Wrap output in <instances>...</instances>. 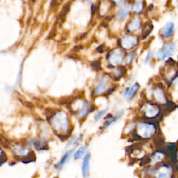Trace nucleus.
I'll list each match as a JSON object with an SVG mask.
<instances>
[{
  "label": "nucleus",
  "instance_id": "nucleus-1",
  "mask_svg": "<svg viewBox=\"0 0 178 178\" xmlns=\"http://www.w3.org/2000/svg\"><path fill=\"white\" fill-rule=\"evenodd\" d=\"M157 125L153 122H141L136 127V135L141 139H148L155 135Z\"/></svg>",
  "mask_w": 178,
  "mask_h": 178
},
{
  "label": "nucleus",
  "instance_id": "nucleus-2",
  "mask_svg": "<svg viewBox=\"0 0 178 178\" xmlns=\"http://www.w3.org/2000/svg\"><path fill=\"white\" fill-rule=\"evenodd\" d=\"M142 112L143 113L144 116L147 118L153 119L157 118L160 114V108L158 106L155 105L152 103L147 102L142 107Z\"/></svg>",
  "mask_w": 178,
  "mask_h": 178
},
{
  "label": "nucleus",
  "instance_id": "nucleus-3",
  "mask_svg": "<svg viewBox=\"0 0 178 178\" xmlns=\"http://www.w3.org/2000/svg\"><path fill=\"white\" fill-rule=\"evenodd\" d=\"M138 38L135 36L126 35L122 38L121 45L125 50L133 49L138 43Z\"/></svg>",
  "mask_w": 178,
  "mask_h": 178
},
{
  "label": "nucleus",
  "instance_id": "nucleus-4",
  "mask_svg": "<svg viewBox=\"0 0 178 178\" xmlns=\"http://www.w3.org/2000/svg\"><path fill=\"white\" fill-rule=\"evenodd\" d=\"M175 49V45L174 43H169L165 46L161 47L157 53V57L159 60H164L166 58L173 54Z\"/></svg>",
  "mask_w": 178,
  "mask_h": 178
},
{
  "label": "nucleus",
  "instance_id": "nucleus-5",
  "mask_svg": "<svg viewBox=\"0 0 178 178\" xmlns=\"http://www.w3.org/2000/svg\"><path fill=\"white\" fill-rule=\"evenodd\" d=\"M131 6L128 4H125L119 8L118 11H117L116 13V18L119 20H123L125 18H127V16L129 14L131 10Z\"/></svg>",
  "mask_w": 178,
  "mask_h": 178
},
{
  "label": "nucleus",
  "instance_id": "nucleus-6",
  "mask_svg": "<svg viewBox=\"0 0 178 178\" xmlns=\"http://www.w3.org/2000/svg\"><path fill=\"white\" fill-rule=\"evenodd\" d=\"M156 172L157 173V176L159 178L170 177L172 176V168L171 167L166 165H163L159 168Z\"/></svg>",
  "mask_w": 178,
  "mask_h": 178
},
{
  "label": "nucleus",
  "instance_id": "nucleus-7",
  "mask_svg": "<svg viewBox=\"0 0 178 178\" xmlns=\"http://www.w3.org/2000/svg\"><path fill=\"white\" fill-rule=\"evenodd\" d=\"M167 153L171 157L172 162L176 163L177 162V152L175 143H169L167 146Z\"/></svg>",
  "mask_w": 178,
  "mask_h": 178
},
{
  "label": "nucleus",
  "instance_id": "nucleus-8",
  "mask_svg": "<svg viewBox=\"0 0 178 178\" xmlns=\"http://www.w3.org/2000/svg\"><path fill=\"white\" fill-rule=\"evenodd\" d=\"M174 31V24L172 22H168L166 24L162 29L161 30V34L165 38H171Z\"/></svg>",
  "mask_w": 178,
  "mask_h": 178
},
{
  "label": "nucleus",
  "instance_id": "nucleus-9",
  "mask_svg": "<svg viewBox=\"0 0 178 178\" xmlns=\"http://www.w3.org/2000/svg\"><path fill=\"white\" fill-rule=\"evenodd\" d=\"M141 19L138 18V17H136V18L132 19L129 23L127 24V29L129 31V32H134V31H136L139 29V27H141Z\"/></svg>",
  "mask_w": 178,
  "mask_h": 178
},
{
  "label": "nucleus",
  "instance_id": "nucleus-10",
  "mask_svg": "<svg viewBox=\"0 0 178 178\" xmlns=\"http://www.w3.org/2000/svg\"><path fill=\"white\" fill-rule=\"evenodd\" d=\"M89 169H90V155L87 154L83 159L82 164V173L84 177L88 176Z\"/></svg>",
  "mask_w": 178,
  "mask_h": 178
},
{
  "label": "nucleus",
  "instance_id": "nucleus-11",
  "mask_svg": "<svg viewBox=\"0 0 178 178\" xmlns=\"http://www.w3.org/2000/svg\"><path fill=\"white\" fill-rule=\"evenodd\" d=\"M139 88V85L138 83H136L131 88H128L124 92V97L126 99H131L134 95L135 93L138 91Z\"/></svg>",
  "mask_w": 178,
  "mask_h": 178
},
{
  "label": "nucleus",
  "instance_id": "nucleus-12",
  "mask_svg": "<svg viewBox=\"0 0 178 178\" xmlns=\"http://www.w3.org/2000/svg\"><path fill=\"white\" fill-rule=\"evenodd\" d=\"M144 2H137L134 3L131 10L134 13H141L144 9Z\"/></svg>",
  "mask_w": 178,
  "mask_h": 178
},
{
  "label": "nucleus",
  "instance_id": "nucleus-13",
  "mask_svg": "<svg viewBox=\"0 0 178 178\" xmlns=\"http://www.w3.org/2000/svg\"><path fill=\"white\" fill-rule=\"evenodd\" d=\"M111 58H112L115 64H120L123 60V53L120 50H118L113 53V55L111 56Z\"/></svg>",
  "mask_w": 178,
  "mask_h": 178
},
{
  "label": "nucleus",
  "instance_id": "nucleus-14",
  "mask_svg": "<svg viewBox=\"0 0 178 178\" xmlns=\"http://www.w3.org/2000/svg\"><path fill=\"white\" fill-rule=\"evenodd\" d=\"M152 24L150 23V22H146V23L144 24L143 30H142V36H143V38H146L147 36L152 32Z\"/></svg>",
  "mask_w": 178,
  "mask_h": 178
},
{
  "label": "nucleus",
  "instance_id": "nucleus-15",
  "mask_svg": "<svg viewBox=\"0 0 178 178\" xmlns=\"http://www.w3.org/2000/svg\"><path fill=\"white\" fill-rule=\"evenodd\" d=\"M164 157V153L163 152L157 151L155 152L151 156V159L152 161L156 163H159L161 161H162L163 158Z\"/></svg>",
  "mask_w": 178,
  "mask_h": 178
},
{
  "label": "nucleus",
  "instance_id": "nucleus-16",
  "mask_svg": "<svg viewBox=\"0 0 178 178\" xmlns=\"http://www.w3.org/2000/svg\"><path fill=\"white\" fill-rule=\"evenodd\" d=\"M70 8V4H66L63 6L62 8V10L61 11L59 15H58V18H59L60 20L61 21L64 20L66 16L67 15V14H68V13Z\"/></svg>",
  "mask_w": 178,
  "mask_h": 178
},
{
  "label": "nucleus",
  "instance_id": "nucleus-17",
  "mask_svg": "<svg viewBox=\"0 0 178 178\" xmlns=\"http://www.w3.org/2000/svg\"><path fill=\"white\" fill-rule=\"evenodd\" d=\"M72 152H73V150H70V151L67 152L66 154L63 155V157H62V159H61V161L57 164V168H61V167H62L64 165V164H65L67 162V161H68L69 159V158L70 157V156L72 155Z\"/></svg>",
  "mask_w": 178,
  "mask_h": 178
},
{
  "label": "nucleus",
  "instance_id": "nucleus-18",
  "mask_svg": "<svg viewBox=\"0 0 178 178\" xmlns=\"http://www.w3.org/2000/svg\"><path fill=\"white\" fill-rule=\"evenodd\" d=\"M155 94V98L157 99L158 101L159 102H162V101H165L166 100V97L165 95H164L163 91L161 90V88H157L154 92Z\"/></svg>",
  "mask_w": 178,
  "mask_h": 178
},
{
  "label": "nucleus",
  "instance_id": "nucleus-19",
  "mask_svg": "<svg viewBox=\"0 0 178 178\" xmlns=\"http://www.w3.org/2000/svg\"><path fill=\"white\" fill-rule=\"evenodd\" d=\"M105 86H106V80L105 79H103L99 83L98 86H97V88L95 91V94L96 95L101 94L103 91H104V89L105 88Z\"/></svg>",
  "mask_w": 178,
  "mask_h": 178
},
{
  "label": "nucleus",
  "instance_id": "nucleus-20",
  "mask_svg": "<svg viewBox=\"0 0 178 178\" xmlns=\"http://www.w3.org/2000/svg\"><path fill=\"white\" fill-rule=\"evenodd\" d=\"M32 160L34 161L35 160V155H34V153H33V152H29V154H28L26 157H24L23 159H22V162H30V161H32Z\"/></svg>",
  "mask_w": 178,
  "mask_h": 178
},
{
  "label": "nucleus",
  "instance_id": "nucleus-21",
  "mask_svg": "<svg viewBox=\"0 0 178 178\" xmlns=\"http://www.w3.org/2000/svg\"><path fill=\"white\" fill-rule=\"evenodd\" d=\"M85 150H86V147L83 146L82 147H80V148L77 150L76 152V153L74 154V159H79L81 157H82V155L84 154L85 152Z\"/></svg>",
  "mask_w": 178,
  "mask_h": 178
},
{
  "label": "nucleus",
  "instance_id": "nucleus-22",
  "mask_svg": "<svg viewBox=\"0 0 178 178\" xmlns=\"http://www.w3.org/2000/svg\"><path fill=\"white\" fill-rule=\"evenodd\" d=\"M120 118H121V116H120L113 117V118H111V120H109V121H108L107 122H105L104 125V128H107L108 127H109L111 125L113 124L114 122L118 121V120Z\"/></svg>",
  "mask_w": 178,
  "mask_h": 178
},
{
  "label": "nucleus",
  "instance_id": "nucleus-23",
  "mask_svg": "<svg viewBox=\"0 0 178 178\" xmlns=\"http://www.w3.org/2000/svg\"><path fill=\"white\" fill-rule=\"evenodd\" d=\"M91 67L95 70L99 71L101 70V63H100V62L98 61H94V62L91 63Z\"/></svg>",
  "mask_w": 178,
  "mask_h": 178
},
{
  "label": "nucleus",
  "instance_id": "nucleus-24",
  "mask_svg": "<svg viewBox=\"0 0 178 178\" xmlns=\"http://www.w3.org/2000/svg\"><path fill=\"white\" fill-rule=\"evenodd\" d=\"M153 56H154V54H153L152 52L149 51L148 52H147V56L146 57V59H145V63H149L150 61H151L152 59V58H153Z\"/></svg>",
  "mask_w": 178,
  "mask_h": 178
},
{
  "label": "nucleus",
  "instance_id": "nucleus-25",
  "mask_svg": "<svg viewBox=\"0 0 178 178\" xmlns=\"http://www.w3.org/2000/svg\"><path fill=\"white\" fill-rule=\"evenodd\" d=\"M7 160V157L4 153H2L1 155H0V166L2 165L3 163H5L6 161Z\"/></svg>",
  "mask_w": 178,
  "mask_h": 178
},
{
  "label": "nucleus",
  "instance_id": "nucleus-26",
  "mask_svg": "<svg viewBox=\"0 0 178 178\" xmlns=\"http://www.w3.org/2000/svg\"><path fill=\"white\" fill-rule=\"evenodd\" d=\"M107 112V110L104 109V110H102V111H100V112L97 114L95 116V120H100L102 118V117L104 115V114Z\"/></svg>",
  "mask_w": 178,
  "mask_h": 178
},
{
  "label": "nucleus",
  "instance_id": "nucleus-27",
  "mask_svg": "<svg viewBox=\"0 0 178 178\" xmlns=\"http://www.w3.org/2000/svg\"><path fill=\"white\" fill-rule=\"evenodd\" d=\"M134 58V54L133 53H130L129 55H127V62L128 63H129L130 62H132V60Z\"/></svg>",
  "mask_w": 178,
  "mask_h": 178
},
{
  "label": "nucleus",
  "instance_id": "nucleus-28",
  "mask_svg": "<svg viewBox=\"0 0 178 178\" xmlns=\"http://www.w3.org/2000/svg\"><path fill=\"white\" fill-rule=\"evenodd\" d=\"M83 49V47L81 46V45H77L73 47V49H72V51L74 52H79V50L82 49Z\"/></svg>",
  "mask_w": 178,
  "mask_h": 178
},
{
  "label": "nucleus",
  "instance_id": "nucleus-29",
  "mask_svg": "<svg viewBox=\"0 0 178 178\" xmlns=\"http://www.w3.org/2000/svg\"><path fill=\"white\" fill-rule=\"evenodd\" d=\"M86 36H87V33H83V34H82L79 37H78V38H77V40H76V41H79V40H82V39L85 37Z\"/></svg>",
  "mask_w": 178,
  "mask_h": 178
},
{
  "label": "nucleus",
  "instance_id": "nucleus-30",
  "mask_svg": "<svg viewBox=\"0 0 178 178\" xmlns=\"http://www.w3.org/2000/svg\"><path fill=\"white\" fill-rule=\"evenodd\" d=\"M96 11H97V7H96V6L95 5H94L93 4L91 6V13H95L96 12Z\"/></svg>",
  "mask_w": 178,
  "mask_h": 178
},
{
  "label": "nucleus",
  "instance_id": "nucleus-31",
  "mask_svg": "<svg viewBox=\"0 0 178 178\" xmlns=\"http://www.w3.org/2000/svg\"><path fill=\"white\" fill-rule=\"evenodd\" d=\"M0 143L2 144V146H4V147H7V146H6V145H7L6 143V141H3V138H2V136L0 135Z\"/></svg>",
  "mask_w": 178,
  "mask_h": 178
},
{
  "label": "nucleus",
  "instance_id": "nucleus-32",
  "mask_svg": "<svg viewBox=\"0 0 178 178\" xmlns=\"http://www.w3.org/2000/svg\"><path fill=\"white\" fill-rule=\"evenodd\" d=\"M112 1L115 4H122L124 0H112Z\"/></svg>",
  "mask_w": 178,
  "mask_h": 178
},
{
  "label": "nucleus",
  "instance_id": "nucleus-33",
  "mask_svg": "<svg viewBox=\"0 0 178 178\" xmlns=\"http://www.w3.org/2000/svg\"><path fill=\"white\" fill-rule=\"evenodd\" d=\"M25 103H26V104H25V106H26V107H29V108H32L33 107V104H32V103L28 102H26Z\"/></svg>",
  "mask_w": 178,
  "mask_h": 178
},
{
  "label": "nucleus",
  "instance_id": "nucleus-34",
  "mask_svg": "<svg viewBox=\"0 0 178 178\" xmlns=\"http://www.w3.org/2000/svg\"><path fill=\"white\" fill-rule=\"evenodd\" d=\"M132 1L134 3V2H143L144 0H132Z\"/></svg>",
  "mask_w": 178,
  "mask_h": 178
},
{
  "label": "nucleus",
  "instance_id": "nucleus-35",
  "mask_svg": "<svg viewBox=\"0 0 178 178\" xmlns=\"http://www.w3.org/2000/svg\"><path fill=\"white\" fill-rule=\"evenodd\" d=\"M177 169H178V166H177Z\"/></svg>",
  "mask_w": 178,
  "mask_h": 178
}]
</instances>
